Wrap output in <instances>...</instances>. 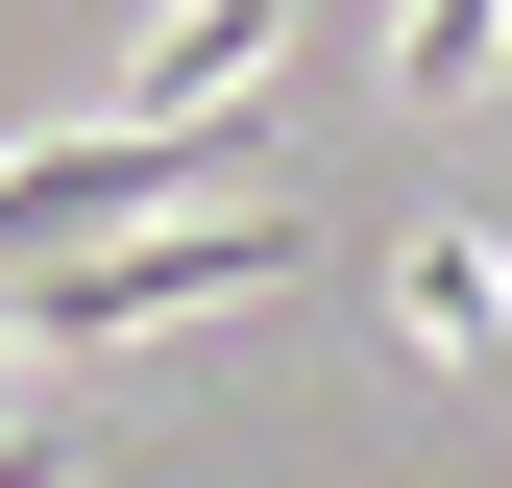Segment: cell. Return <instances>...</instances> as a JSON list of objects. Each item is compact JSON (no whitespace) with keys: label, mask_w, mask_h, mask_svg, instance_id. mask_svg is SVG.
<instances>
[{"label":"cell","mask_w":512,"mask_h":488,"mask_svg":"<svg viewBox=\"0 0 512 488\" xmlns=\"http://www.w3.org/2000/svg\"><path fill=\"white\" fill-rule=\"evenodd\" d=\"M293 293V220L220 196V220H147V244H74V269H0V342H147V318H244Z\"/></svg>","instance_id":"obj_1"},{"label":"cell","mask_w":512,"mask_h":488,"mask_svg":"<svg viewBox=\"0 0 512 488\" xmlns=\"http://www.w3.org/2000/svg\"><path fill=\"white\" fill-rule=\"evenodd\" d=\"M269 49H293V0H171V49H147V98L196 122V98H244V74H269Z\"/></svg>","instance_id":"obj_3"},{"label":"cell","mask_w":512,"mask_h":488,"mask_svg":"<svg viewBox=\"0 0 512 488\" xmlns=\"http://www.w3.org/2000/svg\"><path fill=\"white\" fill-rule=\"evenodd\" d=\"M0 488H74V440H0Z\"/></svg>","instance_id":"obj_5"},{"label":"cell","mask_w":512,"mask_h":488,"mask_svg":"<svg viewBox=\"0 0 512 488\" xmlns=\"http://www.w3.org/2000/svg\"><path fill=\"white\" fill-rule=\"evenodd\" d=\"M488 49H512V0H415V25H391V74H415V98H464Z\"/></svg>","instance_id":"obj_4"},{"label":"cell","mask_w":512,"mask_h":488,"mask_svg":"<svg viewBox=\"0 0 512 488\" xmlns=\"http://www.w3.org/2000/svg\"><path fill=\"white\" fill-rule=\"evenodd\" d=\"M391 318H415L439 366H512V244H488V220H439L415 269H391Z\"/></svg>","instance_id":"obj_2"}]
</instances>
